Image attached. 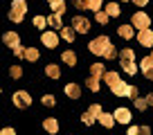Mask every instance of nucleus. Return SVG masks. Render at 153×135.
Here are the masks:
<instances>
[{"instance_id": "nucleus-1", "label": "nucleus", "mask_w": 153, "mask_h": 135, "mask_svg": "<svg viewBox=\"0 0 153 135\" xmlns=\"http://www.w3.org/2000/svg\"><path fill=\"white\" fill-rule=\"evenodd\" d=\"M104 81L108 83V88H110L117 97H137V88L124 83L117 72H106V74H104Z\"/></svg>"}, {"instance_id": "nucleus-2", "label": "nucleus", "mask_w": 153, "mask_h": 135, "mask_svg": "<svg viewBox=\"0 0 153 135\" xmlns=\"http://www.w3.org/2000/svg\"><path fill=\"white\" fill-rule=\"evenodd\" d=\"M88 47H90V52L97 54V56H104V59H115L117 56V50L110 43L108 36H97L92 43H88Z\"/></svg>"}, {"instance_id": "nucleus-3", "label": "nucleus", "mask_w": 153, "mask_h": 135, "mask_svg": "<svg viewBox=\"0 0 153 135\" xmlns=\"http://www.w3.org/2000/svg\"><path fill=\"white\" fill-rule=\"evenodd\" d=\"M120 61H122V70H124V72H128V74H135V72H137L133 50H128V47L122 50V52H120Z\"/></svg>"}, {"instance_id": "nucleus-4", "label": "nucleus", "mask_w": 153, "mask_h": 135, "mask_svg": "<svg viewBox=\"0 0 153 135\" xmlns=\"http://www.w3.org/2000/svg\"><path fill=\"white\" fill-rule=\"evenodd\" d=\"M25 11H27V2L25 0H14L11 2V11H9V18L14 23H20L25 18Z\"/></svg>"}, {"instance_id": "nucleus-5", "label": "nucleus", "mask_w": 153, "mask_h": 135, "mask_svg": "<svg viewBox=\"0 0 153 135\" xmlns=\"http://www.w3.org/2000/svg\"><path fill=\"white\" fill-rule=\"evenodd\" d=\"M101 2H104V0H74V7H76V9H92V11H99V9H101Z\"/></svg>"}, {"instance_id": "nucleus-6", "label": "nucleus", "mask_w": 153, "mask_h": 135, "mask_svg": "<svg viewBox=\"0 0 153 135\" xmlns=\"http://www.w3.org/2000/svg\"><path fill=\"white\" fill-rule=\"evenodd\" d=\"M99 115H101V106L99 104H92L90 108H88V113H83V124H92L95 119H99Z\"/></svg>"}, {"instance_id": "nucleus-7", "label": "nucleus", "mask_w": 153, "mask_h": 135, "mask_svg": "<svg viewBox=\"0 0 153 135\" xmlns=\"http://www.w3.org/2000/svg\"><path fill=\"white\" fill-rule=\"evenodd\" d=\"M131 23H133V27H137V29H144V27H149V25H151V18H149V16L144 14V11H137V14H133Z\"/></svg>"}, {"instance_id": "nucleus-8", "label": "nucleus", "mask_w": 153, "mask_h": 135, "mask_svg": "<svg viewBox=\"0 0 153 135\" xmlns=\"http://www.w3.org/2000/svg\"><path fill=\"white\" fill-rule=\"evenodd\" d=\"M137 41H140V45H144V47H153V32L149 27L140 29L137 32Z\"/></svg>"}, {"instance_id": "nucleus-9", "label": "nucleus", "mask_w": 153, "mask_h": 135, "mask_svg": "<svg viewBox=\"0 0 153 135\" xmlns=\"http://www.w3.org/2000/svg\"><path fill=\"white\" fill-rule=\"evenodd\" d=\"M72 27H74L79 34H86L88 29H90V23H88L83 16H74V18H72Z\"/></svg>"}, {"instance_id": "nucleus-10", "label": "nucleus", "mask_w": 153, "mask_h": 135, "mask_svg": "<svg viewBox=\"0 0 153 135\" xmlns=\"http://www.w3.org/2000/svg\"><path fill=\"white\" fill-rule=\"evenodd\" d=\"M14 104L18 108H27L29 104H32V97H29L27 92H16V95H14Z\"/></svg>"}, {"instance_id": "nucleus-11", "label": "nucleus", "mask_w": 153, "mask_h": 135, "mask_svg": "<svg viewBox=\"0 0 153 135\" xmlns=\"http://www.w3.org/2000/svg\"><path fill=\"white\" fill-rule=\"evenodd\" d=\"M41 41H43V45H48V47H52V50L59 45V36H56L54 32H43Z\"/></svg>"}, {"instance_id": "nucleus-12", "label": "nucleus", "mask_w": 153, "mask_h": 135, "mask_svg": "<svg viewBox=\"0 0 153 135\" xmlns=\"http://www.w3.org/2000/svg\"><path fill=\"white\" fill-rule=\"evenodd\" d=\"M115 119L122 122V124H128V122L133 119V115H131L128 108H117V111H115Z\"/></svg>"}, {"instance_id": "nucleus-13", "label": "nucleus", "mask_w": 153, "mask_h": 135, "mask_svg": "<svg viewBox=\"0 0 153 135\" xmlns=\"http://www.w3.org/2000/svg\"><path fill=\"white\" fill-rule=\"evenodd\" d=\"M5 43L9 45L11 50H18V47H23V45H20L18 34H14V32H7V34H5Z\"/></svg>"}, {"instance_id": "nucleus-14", "label": "nucleus", "mask_w": 153, "mask_h": 135, "mask_svg": "<svg viewBox=\"0 0 153 135\" xmlns=\"http://www.w3.org/2000/svg\"><path fill=\"white\" fill-rule=\"evenodd\" d=\"M140 68H142V72L146 74V77L153 72V52H151V56H144L142 59V65H140Z\"/></svg>"}, {"instance_id": "nucleus-15", "label": "nucleus", "mask_w": 153, "mask_h": 135, "mask_svg": "<svg viewBox=\"0 0 153 135\" xmlns=\"http://www.w3.org/2000/svg\"><path fill=\"white\" fill-rule=\"evenodd\" d=\"M99 122H101L104 126H108V128H113V124H115L117 119H115V115H110V113H101V115H99Z\"/></svg>"}, {"instance_id": "nucleus-16", "label": "nucleus", "mask_w": 153, "mask_h": 135, "mask_svg": "<svg viewBox=\"0 0 153 135\" xmlns=\"http://www.w3.org/2000/svg\"><path fill=\"white\" fill-rule=\"evenodd\" d=\"M48 2H50V7H52L56 14L63 16V11H65V0H48Z\"/></svg>"}, {"instance_id": "nucleus-17", "label": "nucleus", "mask_w": 153, "mask_h": 135, "mask_svg": "<svg viewBox=\"0 0 153 135\" xmlns=\"http://www.w3.org/2000/svg\"><path fill=\"white\" fill-rule=\"evenodd\" d=\"M65 95L72 97V99H79L81 90H79V86H74V83H68V86H65Z\"/></svg>"}, {"instance_id": "nucleus-18", "label": "nucleus", "mask_w": 153, "mask_h": 135, "mask_svg": "<svg viewBox=\"0 0 153 135\" xmlns=\"http://www.w3.org/2000/svg\"><path fill=\"white\" fill-rule=\"evenodd\" d=\"M43 126H45V131H50V133H56L59 131V122L54 119V117H48V119L43 122Z\"/></svg>"}, {"instance_id": "nucleus-19", "label": "nucleus", "mask_w": 153, "mask_h": 135, "mask_svg": "<svg viewBox=\"0 0 153 135\" xmlns=\"http://www.w3.org/2000/svg\"><path fill=\"white\" fill-rule=\"evenodd\" d=\"M104 74H106V70H104V63H92V74H90V77L101 79Z\"/></svg>"}, {"instance_id": "nucleus-20", "label": "nucleus", "mask_w": 153, "mask_h": 135, "mask_svg": "<svg viewBox=\"0 0 153 135\" xmlns=\"http://www.w3.org/2000/svg\"><path fill=\"white\" fill-rule=\"evenodd\" d=\"M117 32H120L122 39H133V34H135V32H133V27H128V25H122Z\"/></svg>"}, {"instance_id": "nucleus-21", "label": "nucleus", "mask_w": 153, "mask_h": 135, "mask_svg": "<svg viewBox=\"0 0 153 135\" xmlns=\"http://www.w3.org/2000/svg\"><path fill=\"white\" fill-rule=\"evenodd\" d=\"M95 20H97L99 25H106V23H108V11H106V9H104V11H101V9L95 11Z\"/></svg>"}, {"instance_id": "nucleus-22", "label": "nucleus", "mask_w": 153, "mask_h": 135, "mask_svg": "<svg viewBox=\"0 0 153 135\" xmlns=\"http://www.w3.org/2000/svg\"><path fill=\"white\" fill-rule=\"evenodd\" d=\"M63 61H65L68 65H72V68H74V63H76V56H74V52L65 50V52H63Z\"/></svg>"}, {"instance_id": "nucleus-23", "label": "nucleus", "mask_w": 153, "mask_h": 135, "mask_svg": "<svg viewBox=\"0 0 153 135\" xmlns=\"http://www.w3.org/2000/svg\"><path fill=\"white\" fill-rule=\"evenodd\" d=\"M45 72H48V77H52V79H59V77H61V70H59L56 65H48V68H45Z\"/></svg>"}, {"instance_id": "nucleus-24", "label": "nucleus", "mask_w": 153, "mask_h": 135, "mask_svg": "<svg viewBox=\"0 0 153 135\" xmlns=\"http://www.w3.org/2000/svg\"><path fill=\"white\" fill-rule=\"evenodd\" d=\"M48 23L52 25V27H63V25H61V14H56V11L48 18Z\"/></svg>"}, {"instance_id": "nucleus-25", "label": "nucleus", "mask_w": 153, "mask_h": 135, "mask_svg": "<svg viewBox=\"0 0 153 135\" xmlns=\"http://www.w3.org/2000/svg\"><path fill=\"white\" fill-rule=\"evenodd\" d=\"M61 36L65 41H72V39H74V29H72V27H61Z\"/></svg>"}, {"instance_id": "nucleus-26", "label": "nucleus", "mask_w": 153, "mask_h": 135, "mask_svg": "<svg viewBox=\"0 0 153 135\" xmlns=\"http://www.w3.org/2000/svg\"><path fill=\"white\" fill-rule=\"evenodd\" d=\"M25 59H27V61H36V59H38V50L27 47V50H25Z\"/></svg>"}, {"instance_id": "nucleus-27", "label": "nucleus", "mask_w": 153, "mask_h": 135, "mask_svg": "<svg viewBox=\"0 0 153 135\" xmlns=\"http://www.w3.org/2000/svg\"><path fill=\"white\" fill-rule=\"evenodd\" d=\"M106 11H108V16H120V5L110 2V5H106Z\"/></svg>"}, {"instance_id": "nucleus-28", "label": "nucleus", "mask_w": 153, "mask_h": 135, "mask_svg": "<svg viewBox=\"0 0 153 135\" xmlns=\"http://www.w3.org/2000/svg\"><path fill=\"white\" fill-rule=\"evenodd\" d=\"M88 88H90L92 92H97V90H99V79L90 77V79H88Z\"/></svg>"}, {"instance_id": "nucleus-29", "label": "nucleus", "mask_w": 153, "mask_h": 135, "mask_svg": "<svg viewBox=\"0 0 153 135\" xmlns=\"http://www.w3.org/2000/svg\"><path fill=\"white\" fill-rule=\"evenodd\" d=\"M135 106H137L140 111H144V108L151 106V104H149V99H137V97H135Z\"/></svg>"}, {"instance_id": "nucleus-30", "label": "nucleus", "mask_w": 153, "mask_h": 135, "mask_svg": "<svg viewBox=\"0 0 153 135\" xmlns=\"http://www.w3.org/2000/svg\"><path fill=\"white\" fill-rule=\"evenodd\" d=\"M34 25H36V27H45V25H50V23H48V18H43V16H36V18H34Z\"/></svg>"}, {"instance_id": "nucleus-31", "label": "nucleus", "mask_w": 153, "mask_h": 135, "mask_svg": "<svg viewBox=\"0 0 153 135\" xmlns=\"http://www.w3.org/2000/svg\"><path fill=\"white\" fill-rule=\"evenodd\" d=\"M43 104H45V106H54V97L52 95H45L43 97Z\"/></svg>"}, {"instance_id": "nucleus-32", "label": "nucleus", "mask_w": 153, "mask_h": 135, "mask_svg": "<svg viewBox=\"0 0 153 135\" xmlns=\"http://www.w3.org/2000/svg\"><path fill=\"white\" fill-rule=\"evenodd\" d=\"M11 77H14V79H18V77H20V68H18V65L11 68Z\"/></svg>"}, {"instance_id": "nucleus-33", "label": "nucleus", "mask_w": 153, "mask_h": 135, "mask_svg": "<svg viewBox=\"0 0 153 135\" xmlns=\"http://www.w3.org/2000/svg\"><path fill=\"white\" fill-rule=\"evenodd\" d=\"M140 133V126H131L128 128V135H137Z\"/></svg>"}, {"instance_id": "nucleus-34", "label": "nucleus", "mask_w": 153, "mask_h": 135, "mask_svg": "<svg viewBox=\"0 0 153 135\" xmlns=\"http://www.w3.org/2000/svg\"><path fill=\"white\" fill-rule=\"evenodd\" d=\"M133 2H135V5H137V7H144V5H146V2H149V0H133Z\"/></svg>"}, {"instance_id": "nucleus-35", "label": "nucleus", "mask_w": 153, "mask_h": 135, "mask_svg": "<svg viewBox=\"0 0 153 135\" xmlns=\"http://www.w3.org/2000/svg\"><path fill=\"white\" fill-rule=\"evenodd\" d=\"M2 135H14V128H2Z\"/></svg>"}, {"instance_id": "nucleus-36", "label": "nucleus", "mask_w": 153, "mask_h": 135, "mask_svg": "<svg viewBox=\"0 0 153 135\" xmlns=\"http://www.w3.org/2000/svg\"><path fill=\"white\" fill-rule=\"evenodd\" d=\"M146 99H149V104H151V106H153V92H151V95L146 97Z\"/></svg>"}, {"instance_id": "nucleus-37", "label": "nucleus", "mask_w": 153, "mask_h": 135, "mask_svg": "<svg viewBox=\"0 0 153 135\" xmlns=\"http://www.w3.org/2000/svg\"><path fill=\"white\" fill-rule=\"evenodd\" d=\"M149 79H151V81H153V72H151V74H149Z\"/></svg>"}]
</instances>
